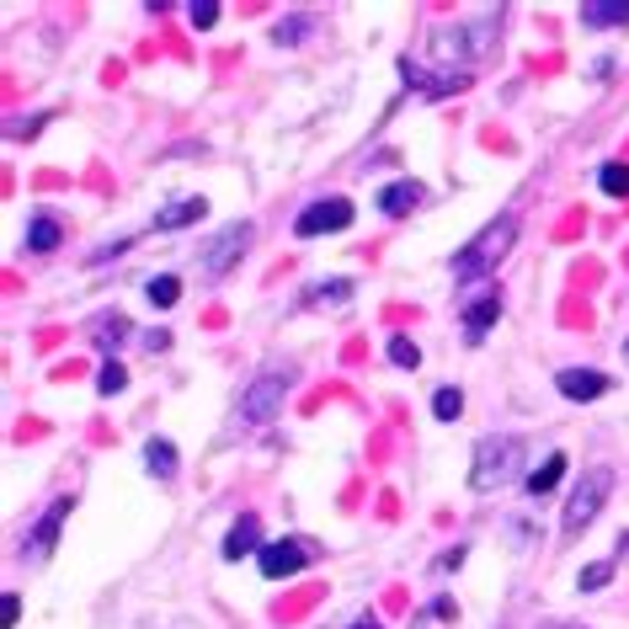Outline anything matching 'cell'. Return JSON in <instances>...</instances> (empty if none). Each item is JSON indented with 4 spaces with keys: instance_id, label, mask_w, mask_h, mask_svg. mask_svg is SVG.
Returning <instances> with one entry per match:
<instances>
[{
    "instance_id": "cell-7",
    "label": "cell",
    "mask_w": 629,
    "mask_h": 629,
    "mask_svg": "<svg viewBox=\"0 0 629 629\" xmlns=\"http://www.w3.org/2000/svg\"><path fill=\"white\" fill-rule=\"evenodd\" d=\"M347 224H352V203H347V197H314L310 208L294 219V235L314 241V235H336V230H347Z\"/></svg>"
},
{
    "instance_id": "cell-17",
    "label": "cell",
    "mask_w": 629,
    "mask_h": 629,
    "mask_svg": "<svg viewBox=\"0 0 629 629\" xmlns=\"http://www.w3.org/2000/svg\"><path fill=\"white\" fill-rule=\"evenodd\" d=\"M561 475H566V453H550V459L528 475V497H550V491L561 486Z\"/></svg>"
},
{
    "instance_id": "cell-24",
    "label": "cell",
    "mask_w": 629,
    "mask_h": 629,
    "mask_svg": "<svg viewBox=\"0 0 629 629\" xmlns=\"http://www.w3.org/2000/svg\"><path fill=\"white\" fill-rule=\"evenodd\" d=\"M347 299H352V288L342 278H325L320 288H310V305H347Z\"/></svg>"
},
{
    "instance_id": "cell-31",
    "label": "cell",
    "mask_w": 629,
    "mask_h": 629,
    "mask_svg": "<svg viewBox=\"0 0 629 629\" xmlns=\"http://www.w3.org/2000/svg\"><path fill=\"white\" fill-rule=\"evenodd\" d=\"M144 347H150V352H166L171 336H166V331H144Z\"/></svg>"
},
{
    "instance_id": "cell-8",
    "label": "cell",
    "mask_w": 629,
    "mask_h": 629,
    "mask_svg": "<svg viewBox=\"0 0 629 629\" xmlns=\"http://www.w3.org/2000/svg\"><path fill=\"white\" fill-rule=\"evenodd\" d=\"M69 506H75V497H60V502L38 517V528H33V534H27V544H22V561H33V566H38V561H49V555H54V544H60V523H64V512H69Z\"/></svg>"
},
{
    "instance_id": "cell-10",
    "label": "cell",
    "mask_w": 629,
    "mask_h": 629,
    "mask_svg": "<svg viewBox=\"0 0 629 629\" xmlns=\"http://www.w3.org/2000/svg\"><path fill=\"white\" fill-rule=\"evenodd\" d=\"M219 555H224V561H246V555H261V523H256L252 512L230 523V534H224Z\"/></svg>"
},
{
    "instance_id": "cell-33",
    "label": "cell",
    "mask_w": 629,
    "mask_h": 629,
    "mask_svg": "<svg viewBox=\"0 0 629 629\" xmlns=\"http://www.w3.org/2000/svg\"><path fill=\"white\" fill-rule=\"evenodd\" d=\"M550 629H576V625H550Z\"/></svg>"
},
{
    "instance_id": "cell-28",
    "label": "cell",
    "mask_w": 629,
    "mask_h": 629,
    "mask_svg": "<svg viewBox=\"0 0 629 629\" xmlns=\"http://www.w3.org/2000/svg\"><path fill=\"white\" fill-rule=\"evenodd\" d=\"M192 27H197V33H203V27H214V22H219V0H192Z\"/></svg>"
},
{
    "instance_id": "cell-26",
    "label": "cell",
    "mask_w": 629,
    "mask_h": 629,
    "mask_svg": "<svg viewBox=\"0 0 629 629\" xmlns=\"http://www.w3.org/2000/svg\"><path fill=\"white\" fill-rule=\"evenodd\" d=\"M124 336H128V320H124V314H113V320H102V325H97V347H102V352H113Z\"/></svg>"
},
{
    "instance_id": "cell-6",
    "label": "cell",
    "mask_w": 629,
    "mask_h": 629,
    "mask_svg": "<svg viewBox=\"0 0 629 629\" xmlns=\"http://www.w3.org/2000/svg\"><path fill=\"white\" fill-rule=\"evenodd\" d=\"M314 561V550L305 539H272V544H261V555H256V566L267 581H288V576H299V570Z\"/></svg>"
},
{
    "instance_id": "cell-34",
    "label": "cell",
    "mask_w": 629,
    "mask_h": 629,
    "mask_svg": "<svg viewBox=\"0 0 629 629\" xmlns=\"http://www.w3.org/2000/svg\"><path fill=\"white\" fill-rule=\"evenodd\" d=\"M625 358H629V342H625Z\"/></svg>"
},
{
    "instance_id": "cell-12",
    "label": "cell",
    "mask_w": 629,
    "mask_h": 629,
    "mask_svg": "<svg viewBox=\"0 0 629 629\" xmlns=\"http://www.w3.org/2000/svg\"><path fill=\"white\" fill-rule=\"evenodd\" d=\"M555 389L566 400H598V395H608V378L598 374V369H561L555 374Z\"/></svg>"
},
{
    "instance_id": "cell-32",
    "label": "cell",
    "mask_w": 629,
    "mask_h": 629,
    "mask_svg": "<svg viewBox=\"0 0 629 629\" xmlns=\"http://www.w3.org/2000/svg\"><path fill=\"white\" fill-rule=\"evenodd\" d=\"M347 629H384V625H378V619H352Z\"/></svg>"
},
{
    "instance_id": "cell-16",
    "label": "cell",
    "mask_w": 629,
    "mask_h": 629,
    "mask_svg": "<svg viewBox=\"0 0 629 629\" xmlns=\"http://www.w3.org/2000/svg\"><path fill=\"white\" fill-rule=\"evenodd\" d=\"M203 197H177V203H166L161 214H155V230H182V224H192V219H203Z\"/></svg>"
},
{
    "instance_id": "cell-14",
    "label": "cell",
    "mask_w": 629,
    "mask_h": 629,
    "mask_svg": "<svg viewBox=\"0 0 629 629\" xmlns=\"http://www.w3.org/2000/svg\"><path fill=\"white\" fill-rule=\"evenodd\" d=\"M581 27H629V0H587Z\"/></svg>"
},
{
    "instance_id": "cell-21",
    "label": "cell",
    "mask_w": 629,
    "mask_h": 629,
    "mask_svg": "<svg viewBox=\"0 0 629 629\" xmlns=\"http://www.w3.org/2000/svg\"><path fill=\"white\" fill-rule=\"evenodd\" d=\"M433 416H438V422H459V416H464V395H459L453 384H442L438 395H433Z\"/></svg>"
},
{
    "instance_id": "cell-11",
    "label": "cell",
    "mask_w": 629,
    "mask_h": 629,
    "mask_svg": "<svg viewBox=\"0 0 629 629\" xmlns=\"http://www.w3.org/2000/svg\"><path fill=\"white\" fill-rule=\"evenodd\" d=\"M497 320H502V294H497V288H486L480 299H470V305H464V336H470V342H480Z\"/></svg>"
},
{
    "instance_id": "cell-27",
    "label": "cell",
    "mask_w": 629,
    "mask_h": 629,
    "mask_svg": "<svg viewBox=\"0 0 629 629\" xmlns=\"http://www.w3.org/2000/svg\"><path fill=\"white\" fill-rule=\"evenodd\" d=\"M305 27H310L305 16H283V22L272 27V43H278V49H283V43H299V38H305Z\"/></svg>"
},
{
    "instance_id": "cell-18",
    "label": "cell",
    "mask_w": 629,
    "mask_h": 629,
    "mask_svg": "<svg viewBox=\"0 0 629 629\" xmlns=\"http://www.w3.org/2000/svg\"><path fill=\"white\" fill-rule=\"evenodd\" d=\"M144 464H150V475L171 480V475H177V448H171L166 438H150L144 442Z\"/></svg>"
},
{
    "instance_id": "cell-2",
    "label": "cell",
    "mask_w": 629,
    "mask_h": 629,
    "mask_svg": "<svg viewBox=\"0 0 629 629\" xmlns=\"http://www.w3.org/2000/svg\"><path fill=\"white\" fill-rule=\"evenodd\" d=\"M512 241H517V214L491 219L464 252L453 256V272H459V278H486V272H497V261L512 252Z\"/></svg>"
},
{
    "instance_id": "cell-3",
    "label": "cell",
    "mask_w": 629,
    "mask_h": 629,
    "mask_svg": "<svg viewBox=\"0 0 629 629\" xmlns=\"http://www.w3.org/2000/svg\"><path fill=\"white\" fill-rule=\"evenodd\" d=\"M608 491H614V470H587V475L576 480V491L566 497V512H561V534H566V539H576L581 528H592V517L603 512Z\"/></svg>"
},
{
    "instance_id": "cell-22",
    "label": "cell",
    "mask_w": 629,
    "mask_h": 629,
    "mask_svg": "<svg viewBox=\"0 0 629 629\" xmlns=\"http://www.w3.org/2000/svg\"><path fill=\"white\" fill-rule=\"evenodd\" d=\"M389 363L395 369H422V347L411 336H389Z\"/></svg>"
},
{
    "instance_id": "cell-1",
    "label": "cell",
    "mask_w": 629,
    "mask_h": 629,
    "mask_svg": "<svg viewBox=\"0 0 629 629\" xmlns=\"http://www.w3.org/2000/svg\"><path fill=\"white\" fill-rule=\"evenodd\" d=\"M523 470V442L512 433H491L475 442V464H470V491H502L506 480Z\"/></svg>"
},
{
    "instance_id": "cell-19",
    "label": "cell",
    "mask_w": 629,
    "mask_h": 629,
    "mask_svg": "<svg viewBox=\"0 0 629 629\" xmlns=\"http://www.w3.org/2000/svg\"><path fill=\"white\" fill-rule=\"evenodd\" d=\"M144 294H150V305H155V310H171V305L182 299V278L161 272V278H150V283H144Z\"/></svg>"
},
{
    "instance_id": "cell-5",
    "label": "cell",
    "mask_w": 629,
    "mask_h": 629,
    "mask_svg": "<svg viewBox=\"0 0 629 629\" xmlns=\"http://www.w3.org/2000/svg\"><path fill=\"white\" fill-rule=\"evenodd\" d=\"M283 389H288V374H261V378H252V384L241 389V422H252V427L272 422V416L283 411Z\"/></svg>"
},
{
    "instance_id": "cell-25",
    "label": "cell",
    "mask_w": 629,
    "mask_h": 629,
    "mask_svg": "<svg viewBox=\"0 0 629 629\" xmlns=\"http://www.w3.org/2000/svg\"><path fill=\"white\" fill-rule=\"evenodd\" d=\"M608 576H614V561H592V566H581L576 587L581 592H598V587H608Z\"/></svg>"
},
{
    "instance_id": "cell-9",
    "label": "cell",
    "mask_w": 629,
    "mask_h": 629,
    "mask_svg": "<svg viewBox=\"0 0 629 629\" xmlns=\"http://www.w3.org/2000/svg\"><path fill=\"white\" fill-rule=\"evenodd\" d=\"M252 224H246V219H241V224H224V230H219V235H214V246H208V256H203V267H208V272H214V278H224V272H230V267H235V256L246 252V246H252Z\"/></svg>"
},
{
    "instance_id": "cell-4",
    "label": "cell",
    "mask_w": 629,
    "mask_h": 629,
    "mask_svg": "<svg viewBox=\"0 0 629 629\" xmlns=\"http://www.w3.org/2000/svg\"><path fill=\"white\" fill-rule=\"evenodd\" d=\"M486 49H491V27H480V22H459V27H438L433 33V60H438L442 75H453L459 64L486 54Z\"/></svg>"
},
{
    "instance_id": "cell-15",
    "label": "cell",
    "mask_w": 629,
    "mask_h": 629,
    "mask_svg": "<svg viewBox=\"0 0 629 629\" xmlns=\"http://www.w3.org/2000/svg\"><path fill=\"white\" fill-rule=\"evenodd\" d=\"M60 241H64V230H60V219H54V214H33V219H27V252L49 256Z\"/></svg>"
},
{
    "instance_id": "cell-29",
    "label": "cell",
    "mask_w": 629,
    "mask_h": 629,
    "mask_svg": "<svg viewBox=\"0 0 629 629\" xmlns=\"http://www.w3.org/2000/svg\"><path fill=\"white\" fill-rule=\"evenodd\" d=\"M453 566H464V544H459V550H442L438 561H433V570H438V576H442V570H453Z\"/></svg>"
},
{
    "instance_id": "cell-13",
    "label": "cell",
    "mask_w": 629,
    "mask_h": 629,
    "mask_svg": "<svg viewBox=\"0 0 629 629\" xmlns=\"http://www.w3.org/2000/svg\"><path fill=\"white\" fill-rule=\"evenodd\" d=\"M422 197H427V188H422V182H389V188L378 192V214L400 219V214H411Z\"/></svg>"
},
{
    "instance_id": "cell-30",
    "label": "cell",
    "mask_w": 629,
    "mask_h": 629,
    "mask_svg": "<svg viewBox=\"0 0 629 629\" xmlns=\"http://www.w3.org/2000/svg\"><path fill=\"white\" fill-rule=\"evenodd\" d=\"M433 614H438V619H459V603H453V598H433Z\"/></svg>"
},
{
    "instance_id": "cell-23",
    "label": "cell",
    "mask_w": 629,
    "mask_h": 629,
    "mask_svg": "<svg viewBox=\"0 0 629 629\" xmlns=\"http://www.w3.org/2000/svg\"><path fill=\"white\" fill-rule=\"evenodd\" d=\"M118 389H128V369L118 358H107L102 374H97V395H118Z\"/></svg>"
},
{
    "instance_id": "cell-20",
    "label": "cell",
    "mask_w": 629,
    "mask_h": 629,
    "mask_svg": "<svg viewBox=\"0 0 629 629\" xmlns=\"http://www.w3.org/2000/svg\"><path fill=\"white\" fill-rule=\"evenodd\" d=\"M598 188L608 192V197H629V166L625 161H608V166L598 171Z\"/></svg>"
}]
</instances>
